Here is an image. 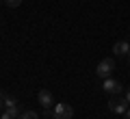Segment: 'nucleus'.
<instances>
[{"label":"nucleus","mask_w":130,"mask_h":119,"mask_svg":"<svg viewBox=\"0 0 130 119\" xmlns=\"http://www.w3.org/2000/svg\"><path fill=\"white\" fill-rule=\"evenodd\" d=\"M113 69H115V61L113 59H102L100 63H98V67H95V74L104 80V78H111Z\"/></svg>","instance_id":"obj_1"},{"label":"nucleus","mask_w":130,"mask_h":119,"mask_svg":"<svg viewBox=\"0 0 130 119\" xmlns=\"http://www.w3.org/2000/svg\"><path fill=\"white\" fill-rule=\"evenodd\" d=\"M54 119H74V108L65 102H59L54 106Z\"/></svg>","instance_id":"obj_2"},{"label":"nucleus","mask_w":130,"mask_h":119,"mask_svg":"<svg viewBox=\"0 0 130 119\" xmlns=\"http://www.w3.org/2000/svg\"><path fill=\"white\" fill-rule=\"evenodd\" d=\"M128 102H126V97H113V100H108V108L113 110V113L117 115H124L126 110H128Z\"/></svg>","instance_id":"obj_3"},{"label":"nucleus","mask_w":130,"mask_h":119,"mask_svg":"<svg viewBox=\"0 0 130 119\" xmlns=\"http://www.w3.org/2000/svg\"><path fill=\"white\" fill-rule=\"evenodd\" d=\"M102 89L104 93H111V95H117V93H121V82L119 80H113V78H104V82H102Z\"/></svg>","instance_id":"obj_4"},{"label":"nucleus","mask_w":130,"mask_h":119,"mask_svg":"<svg viewBox=\"0 0 130 119\" xmlns=\"http://www.w3.org/2000/svg\"><path fill=\"white\" fill-rule=\"evenodd\" d=\"M37 102L43 108H50V106H54V95H52V91H48V89H41V91L37 93Z\"/></svg>","instance_id":"obj_5"},{"label":"nucleus","mask_w":130,"mask_h":119,"mask_svg":"<svg viewBox=\"0 0 130 119\" xmlns=\"http://www.w3.org/2000/svg\"><path fill=\"white\" fill-rule=\"evenodd\" d=\"M113 52H115L117 56H128V52H130V43H128V41H117L115 46H113Z\"/></svg>","instance_id":"obj_6"},{"label":"nucleus","mask_w":130,"mask_h":119,"mask_svg":"<svg viewBox=\"0 0 130 119\" xmlns=\"http://www.w3.org/2000/svg\"><path fill=\"white\" fill-rule=\"evenodd\" d=\"M5 110H7V113H9L13 119H20V117H22V113H20V108H18V106H11V108H5Z\"/></svg>","instance_id":"obj_7"},{"label":"nucleus","mask_w":130,"mask_h":119,"mask_svg":"<svg viewBox=\"0 0 130 119\" xmlns=\"http://www.w3.org/2000/svg\"><path fill=\"white\" fill-rule=\"evenodd\" d=\"M20 119H39V115L35 113V110H24V113H22V117H20Z\"/></svg>","instance_id":"obj_8"},{"label":"nucleus","mask_w":130,"mask_h":119,"mask_svg":"<svg viewBox=\"0 0 130 119\" xmlns=\"http://www.w3.org/2000/svg\"><path fill=\"white\" fill-rule=\"evenodd\" d=\"M11 106H18V100L13 95H7L5 97V108H11Z\"/></svg>","instance_id":"obj_9"},{"label":"nucleus","mask_w":130,"mask_h":119,"mask_svg":"<svg viewBox=\"0 0 130 119\" xmlns=\"http://www.w3.org/2000/svg\"><path fill=\"white\" fill-rule=\"evenodd\" d=\"M5 5H7V7H11V9H15V7L22 5V0H5Z\"/></svg>","instance_id":"obj_10"},{"label":"nucleus","mask_w":130,"mask_h":119,"mask_svg":"<svg viewBox=\"0 0 130 119\" xmlns=\"http://www.w3.org/2000/svg\"><path fill=\"white\" fill-rule=\"evenodd\" d=\"M5 97H7V93H5V91H0V113L5 110Z\"/></svg>","instance_id":"obj_11"},{"label":"nucleus","mask_w":130,"mask_h":119,"mask_svg":"<svg viewBox=\"0 0 130 119\" xmlns=\"http://www.w3.org/2000/svg\"><path fill=\"white\" fill-rule=\"evenodd\" d=\"M0 119H13V117H11V115L7 113V110H2V113H0Z\"/></svg>","instance_id":"obj_12"},{"label":"nucleus","mask_w":130,"mask_h":119,"mask_svg":"<svg viewBox=\"0 0 130 119\" xmlns=\"http://www.w3.org/2000/svg\"><path fill=\"white\" fill-rule=\"evenodd\" d=\"M124 97H126V102H128V104H130V89H128V91H126V95H124Z\"/></svg>","instance_id":"obj_13"},{"label":"nucleus","mask_w":130,"mask_h":119,"mask_svg":"<svg viewBox=\"0 0 130 119\" xmlns=\"http://www.w3.org/2000/svg\"><path fill=\"white\" fill-rule=\"evenodd\" d=\"M124 117H126V119H130V108H128V110L124 113Z\"/></svg>","instance_id":"obj_14"},{"label":"nucleus","mask_w":130,"mask_h":119,"mask_svg":"<svg viewBox=\"0 0 130 119\" xmlns=\"http://www.w3.org/2000/svg\"><path fill=\"white\" fill-rule=\"evenodd\" d=\"M128 63H130V52H128Z\"/></svg>","instance_id":"obj_15"},{"label":"nucleus","mask_w":130,"mask_h":119,"mask_svg":"<svg viewBox=\"0 0 130 119\" xmlns=\"http://www.w3.org/2000/svg\"><path fill=\"white\" fill-rule=\"evenodd\" d=\"M0 2H5V0H0Z\"/></svg>","instance_id":"obj_16"}]
</instances>
